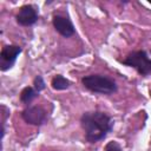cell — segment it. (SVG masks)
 <instances>
[{"mask_svg": "<svg viewBox=\"0 0 151 151\" xmlns=\"http://www.w3.org/2000/svg\"><path fill=\"white\" fill-rule=\"evenodd\" d=\"M39 96V92L34 88V87H31V86H27L25 87L21 93H20V100L24 103V104H29L33 99H35L37 97Z\"/></svg>", "mask_w": 151, "mask_h": 151, "instance_id": "8", "label": "cell"}, {"mask_svg": "<svg viewBox=\"0 0 151 151\" xmlns=\"http://www.w3.org/2000/svg\"><path fill=\"white\" fill-rule=\"evenodd\" d=\"M104 151H123V149L120 147V145H119L117 142L112 140V142H109V143L105 145Z\"/></svg>", "mask_w": 151, "mask_h": 151, "instance_id": "11", "label": "cell"}, {"mask_svg": "<svg viewBox=\"0 0 151 151\" xmlns=\"http://www.w3.org/2000/svg\"><path fill=\"white\" fill-rule=\"evenodd\" d=\"M22 119L31 125L40 126L46 122V112L40 106H28L21 112Z\"/></svg>", "mask_w": 151, "mask_h": 151, "instance_id": "5", "label": "cell"}, {"mask_svg": "<svg viewBox=\"0 0 151 151\" xmlns=\"http://www.w3.org/2000/svg\"><path fill=\"white\" fill-rule=\"evenodd\" d=\"M149 2H150V4H151V0H150V1H149Z\"/></svg>", "mask_w": 151, "mask_h": 151, "instance_id": "12", "label": "cell"}, {"mask_svg": "<svg viewBox=\"0 0 151 151\" xmlns=\"http://www.w3.org/2000/svg\"><path fill=\"white\" fill-rule=\"evenodd\" d=\"M122 63L124 65L133 67L140 76H147L151 73V59L143 50L129 53L126 58L122 60Z\"/></svg>", "mask_w": 151, "mask_h": 151, "instance_id": "3", "label": "cell"}, {"mask_svg": "<svg viewBox=\"0 0 151 151\" xmlns=\"http://www.w3.org/2000/svg\"><path fill=\"white\" fill-rule=\"evenodd\" d=\"M21 51H22L21 47L18 45L4 46L1 52H0V68H1V71L9 70L14 65V63H15L18 55L21 53Z\"/></svg>", "mask_w": 151, "mask_h": 151, "instance_id": "4", "label": "cell"}, {"mask_svg": "<svg viewBox=\"0 0 151 151\" xmlns=\"http://www.w3.org/2000/svg\"><path fill=\"white\" fill-rule=\"evenodd\" d=\"M38 20V11L33 5H24L17 14V22L21 26H31Z\"/></svg>", "mask_w": 151, "mask_h": 151, "instance_id": "6", "label": "cell"}, {"mask_svg": "<svg viewBox=\"0 0 151 151\" xmlns=\"http://www.w3.org/2000/svg\"><path fill=\"white\" fill-rule=\"evenodd\" d=\"M51 85H52V87H53L54 90H57V91H63V90L68 88L70 85H71V83H70V80L66 79L65 77H63V76H60V74H57L55 77H53V79H52V81H51Z\"/></svg>", "mask_w": 151, "mask_h": 151, "instance_id": "9", "label": "cell"}, {"mask_svg": "<svg viewBox=\"0 0 151 151\" xmlns=\"http://www.w3.org/2000/svg\"><path fill=\"white\" fill-rule=\"evenodd\" d=\"M81 84L88 91L100 94H112L117 91V84L110 77L103 74H88L81 78Z\"/></svg>", "mask_w": 151, "mask_h": 151, "instance_id": "2", "label": "cell"}, {"mask_svg": "<svg viewBox=\"0 0 151 151\" xmlns=\"http://www.w3.org/2000/svg\"><path fill=\"white\" fill-rule=\"evenodd\" d=\"M52 24H53V27L55 28V31L59 34H61L63 37H65V38L72 37L74 34V32H76L72 21L68 18H66V17L57 14V15L53 17Z\"/></svg>", "mask_w": 151, "mask_h": 151, "instance_id": "7", "label": "cell"}, {"mask_svg": "<svg viewBox=\"0 0 151 151\" xmlns=\"http://www.w3.org/2000/svg\"><path fill=\"white\" fill-rule=\"evenodd\" d=\"M33 87L38 91V92H40V91H42L44 88H45V81H44V79H42V77L41 76H37L35 78H34V80H33Z\"/></svg>", "mask_w": 151, "mask_h": 151, "instance_id": "10", "label": "cell"}, {"mask_svg": "<svg viewBox=\"0 0 151 151\" xmlns=\"http://www.w3.org/2000/svg\"><path fill=\"white\" fill-rule=\"evenodd\" d=\"M80 124L88 143H97L104 139L113 127L110 116L101 111L85 112L80 117Z\"/></svg>", "mask_w": 151, "mask_h": 151, "instance_id": "1", "label": "cell"}]
</instances>
